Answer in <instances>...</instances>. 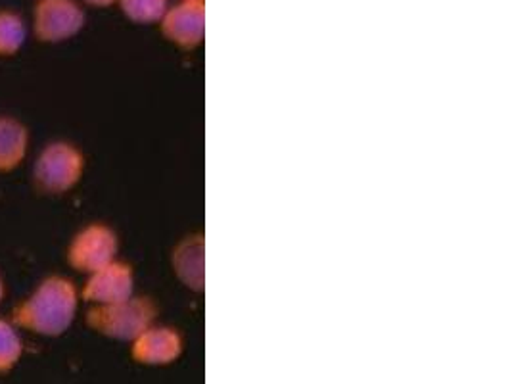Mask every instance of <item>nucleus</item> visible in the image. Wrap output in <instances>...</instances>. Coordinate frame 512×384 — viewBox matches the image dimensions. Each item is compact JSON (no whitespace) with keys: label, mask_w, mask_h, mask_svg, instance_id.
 Here are the masks:
<instances>
[{"label":"nucleus","mask_w":512,"mask_h":384,"mask_svg":"<svg viewBox=\"0 0 512 384\" xmlns=\"http://www.w3.org/2000/svg\"><path fill=\"white\" fill-rule=\"evenodd\" d=\"M156 319L150 298H127L116 304H98L87 313V325L98 335L133 342Z\"/></svg>","instance_id":"nucleus-2"},{"label":"nucleus","mask_w":512,"mask_h":384,"mask_svg":"<svg viewBox=\"0 0 512 384\" xmlns=\"http://www.w3.org/2000/svg\"><path fill=\"white\" fill-rule=\"evenodd\" d=\"M83 2H87V4H91V6H96V8H108V6L116 4L117 0H83Z\"/></svg>","instance_id":"nucleus-14"},{"label":"nucleus","mask_w":512,"mask_h":384,"mask_svg":"<svg viewBox=\"0 0 512 384\" xmlns=\"http://www.w3.org/2000/svg\"><path fill=\"white\" fill-rule=\"evenodd\" d=\"M183 354V338L167 327H148L142 331L131 348V356L142 365H169Z\"/></svg>","instance_id":"nucleus-8"},{"label":"nucleus","mask_w":512,"mask_h":384,"mask_svg":"<svg viewBox=\"0 0 512 384\" xmlns=\"http://www.w3.org/2000/svg\"><path fill=\"white\" fill-rule=\"evenodd\" d=\"M135 277L131 265L112 262L91 273L83 288V300L98 304H116L133 296Z\"/></svg>","instance_id":"nucleus-7"},{"label":"nucleus","mask_w":512,"mask_h":384,"mask_svg":"<svg viewBox=\"0 0 512 384\" xmlns=\"http://www.w3.org/2000/svg\"><path fill=\"white\" fill-rule=\"evenodd\" d=\"M29 131L24 123L0 116V173H8L22 166L27 156Z\"/></svg>","instance_id":"nucleus-9"},{"label":"nucleus","mask_w":512,"mask_h":384,"mask_svg":"<svg viewBox=\"0 0 512 384\" xmlns=\"http://www.w3.org/2000/svg\"><path fill=\"white\" fill-rule=\"evenodd\" d=\"M117 235L102 223H93L79 231L68 248V262L79 273H94L116 260Z\"/></svg>","instance_id":"nucleus-5"},{"label":"nucleus","mask_w":512,"mask_h":384,"mask_svg":"<svg viewBox=\"0 0 512 384\" xmlns=\"http://www.w3.org/2000/svg\"><path fill=\"white\" fill-rule=\"evenodd\" d=\"M79 306L77 288L66 277H48L12 313V323L35 335L62 336L73 323Z\"/></svg>","instance_id":"nucleus-1"},{"label":"nucleus","mask_w":512,"mask_h":384,"mask_svg":"<svg viewBox=\"0 0 512 384\" xmlns=\"http://www.w3.org/2000/svg\"><path fill=\"white\" fill-rule=\"evenodd\" d=\"M85 158L70 143H50L37 156L33 166V183L45 194L71 191L83 177Z\"/></svg>","instance_id":"nucleus-3"},{"label":"nucleus","mask_w":512,"mask_h":384,"mask_svg":"<svg viewBox=\"0 0 512 384\" xmlns=\"http://www.w3.org/2000/svg\"><path fill=\"white\" fill-rule=\"evenodd\" d=\"M22 354L24 342L16 331V325L0 319V375L10 373L22 360Z\"/></svg>","instance_id":"nucleus-12"},{"label":"nucleus","mask_w":512,"mask_h":384,"mask_svg":"<svg viewBox=\"0 0 512 384\" xmlns=\"http://www.w3.org/2000/svg\"><path fill=\"white\" fill-rule=\"evenodd\" d=\"M121 12L135 24H156L165 14L167 0H117Z\"/></svg>","instance_id":"nucleus-13"},{"label":"nucleus","mask_w":512,"mask_h":384,"mask_svg":"<svg viewBox=\"0 0 512 384\" xmlns=\"http://www.w3.org/2000/svg\"><path fill=\"white\" fill-rule=\"evenodd\" d=\"M173 267L187 287L204 290V239L200 235L188 237L177 246Z\"/></svg>","instance_id":"nucleus-10"},{"label":"nucleus","mask_w":512,"mask_h":384,"mask_svg":"<svg viewBox=\"0 0 512 384\" xmlns=\"http://www.w3.org/2000/svg\"><path fill=\"white\" fill-rule=\"evenodd\" d=\"M85 25V12L75 0H39L33 12V33L41 43H64Z\"/></svg>","instance_id":"nucleus-4"},{"label":"nucleus","mask_w":512,"mask_h":384,"mask_svg":"<svg viewBox=\"0 0 512 384\" xmlns=\"http://www.w3.org/2000/svg\"><path fill=\"white\" fill-rule=\"evenodd\" d=\"M165 39L185 50L200 47L206 33V6L204 0H181L177 6L165 10L162 20Z\"/></svg>","instance_id":"nucleus-6"},{"label":"nucleus","mask_w":512,"mask_h":384,"mask_svg":"<svg viewBox=\"0 0 512 384\" xmlns=\"http://www.w3.org/2000/svg\"><path fill=\"white\" fill-rule=\"evenodd\" d=\"M27 27L24 18L12 10H0V56H14L24 47Z\"/></svg>","instance_id":"nucleus-11"},{"label":"nucleus","mask_w":512,"mask_h":384,"mask_svg":"<svg viewBox=\"0 0 512 384\" xmlns=\"http://www.w3.org/2000/svg\"><path fill=\"white\" fill-rule=\"evenodd\" d=\"M2 298H4V283L0 279V304H2Z\"/></svg>","instance_id":"nucleus-15"}]
</instances>
